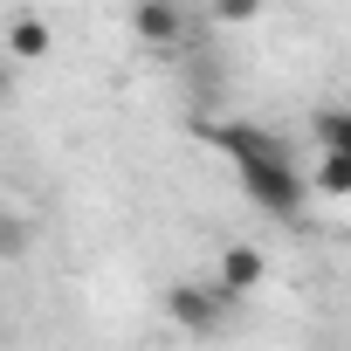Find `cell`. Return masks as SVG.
Here are the masks:
<instances>
[{"mask_svg": "<svg viewBox=\"0 0 351 351\" xmlns=\"http://www.w3.org/2000/svg\"><path fill=\"white\" fill-rule=\"evenodd\" d=\"M165 317L180 324L186 337H221V330H228V317H234V296H228L214 276H207V282H193V276H186V282H172V289H165Z\"/></svg>", "mask_w": 351, "mask_h": 351, "instance_id": "1", "label": "cell"}, {"mask_svg": "<svg viewBox=\"0 0 351 351\" xmlns=\"http://www.w3.org/2000/svg\"><path fill=\"white\" fill-rule=\"evenodd\" d=\"M234 180H241V193H248L262 214H276V221L303 214V193H310L303 165H234Z\"/></svg>", "mask_w": 351, "mask_h": 351, "instance_id": "2", "label": "cell"}, {"mask_svg": "<svg viewBox=\"0 0 351 351\" xmlns=\"http://www.w3.org/2000/svg\"><path fill=\"white\" fill-rule=\"evenodd\" d=\"M207 138H214L234 165H296V152H289L276 131H262V124H207Z\"/></svg>", "mask_w": 351, "mask_h": 351, "instance_id": "3", "label": "cell"}, {"mask_svg": "<svg viewBox=\"0 0 351 351\" xmlns=\"http://www.w3.org/2000/svg\"><path fill=\"white\" fill-rule=\"evenodd\" d=\"M262 276H269V255L262 248H248V241H234V248H221V262H214V282L241 303V296H255L262 289Z\"/></svg>", "mask_w": 351, "mask_h": 351, "instance_id": "4", "label": "cell"}, {"mask_svg": "<svg viewBox=\"0 0 351 351\" xmlns=\"http://www.w3.org/2000/svg\"><path fill=\"white\" fill-rule=\"evenodd\" d=\"M131 35L152 42V49H172V42L186 35V14L165 8V0H145V8H131Z\"/></svg>", "mask_w": 351, "mask_h": 351, "instance_id": "5", "label": "cell"}, {"mask_svg": "<svg viewBox=\"0 0 351 351\" xmlns=\"http://www.w3.org/2000/svg\"><path fill=\"white\" fill-rule=\"evenodd\" d=\"M56 49V28L42 21V14H14L8 21V62H35V56H49Z\"/></svg>", "mask_w": 351, "mask_h": 351, "instance_id": "6", "label": "cell"}, {"mask_svg": "<svg viewBox=\"0 0 351 351\" xmlns=\"http://www.w3.org/2000/svg\"><path fill=\"white\" fill-rule=\"evenodd\" d=\"M317 152H330V158H351V104H330V110H317Z\"/></svg>", "mask_w": 351, "mask_h": 351, "instance_id": "7", "label": "cell"}, {"mask_svg": "<svg viewBox=\"0 0 351 351\" xmlns=\"http://www.w3.org/2000/svg\"><path fill=\"white\" fill-rule=\"evenodd\" d=\"M35 248V221H21V214H0V262H21Z\"/></svg>", "mask_w": 351, "mask_h": 351, "instance_id": "8", "label": "cell"}, {"mask_svg": "<svg viewBox=\"0 0 351 351\" xmlns=\"http://www.w3.org/2000/svg\"><path fill=\"white\" fill-rule=\"evenodd\" d=\"M310 186H317V193H337V200H344V193H351V158H330V152H324V158L310 165Z\"/></svg>", "mask_w": 351, "mask_h": 351, "instance_id": "9", "label": "cell"}, {"mask_svg": "<svg viewBox=\"0 0 351 351\" xmlns=\"http://www.w3.org/2000/svg\"><path fill=\"white\" fill-rule=\"evenodd\" d=\"M8 97H14V62L0 56V104H8Z\"/></svg>", "mask_w": 351, "mask_h": 351, "instance_id": "10", "label": "cell"}]
</instances>
